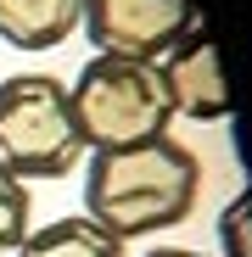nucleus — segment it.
Instances as JSON below:
<instances>
[{
  "mask_svg": "<svg viewBox=\"0 0 252 257\" xmlns=\"http://www.w3.org/2000/svg\"><path fill=\"white\" fill-rule=\"evenodd\" d=\"M140 257H207V251H191V246H162V251H140Z\"/></svg>",
  "mask_w": 252,
  "mask_h": 257,
  "instance_id": "9d476101",
  "label": "nucleus"
},
{
  "mask_svg": "<svg viewBox=\"0 0 252 257\" xmlns=\"http://www.w3.org/2000/svg\"><path fill=\"white\" fill-rule=\"evenodd\" d=\"M84 0H0V39L12 51H56L78 34Z\"/></svg>",
  "mask_w": 252,
  "mask_h": 257,
  "instance_id": "423d86ee",
  "label": "nucleus"
},
{
  "mask_svg": "<svg viewBox=\"0 0 252 257\" xmlns=\"http://www.w3.org/2000/svg\"><path fill=\"white\" fill-rule=\"evenodd\" d=\"M17 257H123V240L78 212V218H56V224L28 229Z\"/></svg>",
  "mask_w": 252,
  "mask_h": 257,
  "instance_id": "0eeeda50",
  "label": "nucleus"
},
{
  "mask_svg": "<svg viewBox=\"0 0 252 257\" xmlns=\"http://www.w3.org/2000/svg\"><path fill=\"white\" fill-rule=\"evenodd\" d=\"M157 67H162V84H168V101H174V117H196V123L230 117V90H224L219 45H213L202 28L185 34Z\"/></svg>",
  "mask_w": 252,
  "mask_h": 257,
  "instance_id": "39448f33",
  "label": "nucleus"
},
{
  "mask_svg": "<svg viewBox=\"0 0 252 257\" xmlns=\"http://www.w3.org/2000/svg\"><path fill=\"white\" fill-rule=\"evenodd\" d=\"M196 196H202V162L174 135L84 157V218H96L118 240H140L185 224Z\"/></svg>",
  "mask_w": 252,
  "mask_h": 257,
  "instance_id": "f257e3e1",
  "label": "nucleus"
},
{
  "mask_svg": "<svg viewBox=\"0 0 252 257\" xmlns=\"http://www.w3.org/2000/svg\"><path fill=\"white\" fill-rule=\"evenodd\" d=\"M28 229H34V190L0 168V251H17Z\"/></svg>",
  "mask_w": 252,
  "mask_h": 257,
  "instance_id": "6e6552de",
  "label": "nucleus"
},
{
  "mask_svg": "<svg viewBox=\"0 0 252 257\" xmlns=\"http://www.w3.org/2000/svg\"><path fill=\"white\" fill-rule=\"evenodd\" d=\"M219 251L224 257H252V196H230L219 212Z\"/></svg>",
  "mask_w": 252,
  "mask_h": 257,
  "instance_id": "1a4fd4ad",
  "label": "nucleus"
},
{
  "mask_svg": "<svg viewBox=\"0 0 252 257\" xmlns=\"http://www.w3.org/2000/svg\"><path fill=\"white\" fill-rule=\"evenodd\" d=\"M196 0H84L78 34L96 45V56H135L162 62L185 34H196Z\"/></svg>",
  "mask_w": 252,
  "mask_h": 257,
  "instance_id": "20e7f679",
  "label": "nucleus"
},
{
  "mask_svg": "<svg viewBox=\"0 0 252 257\" xmlns=\"http://www.w3.org/2000/svg\"><path fill=\"white\" fill-rule=\"evenodd\" d=\"M90 157L73 123L67 84L56 73H12L0 78V168L34 179H67Z\"/></svg>",
  "mask_w": 252,
  "mask_h": 257,
  "instance_id": "7ed1b4c3",
  "label": "nucleus"
},
{
  "mask_svg": "<svg viewBox=\"0 0 252 257\" xmlns=\"http://www.w3.org/2000/svg\"><path fill=\"white\" fill-rule=\"evenodd\" d=\"M73 123L84 135V151H107V146H140L168 135L174 123V101L157 62L135 56H90L67 84Z\"/></svg>",
  "mask_w": 252,
  "mask_h": 257,
  "instance_id": "f03ea898",
  "label": "nucleus"
}]
</instances>
